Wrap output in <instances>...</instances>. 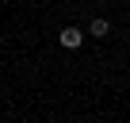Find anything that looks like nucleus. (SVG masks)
<instances>
[{"label": "nucleus", "mask_w": 130, "mask_h": 123, "mask_svg": "<svg viewBox=\"0 0 130 123\" xmlns=\"http://www.w3.org/2000/svg\"><path fill=\"white\" fill-rule=\"evenodd\" d=\"M80 39H84V35H80V27H65V31H61V46H65V50L80 46Z\"/></svg>", "instance_id": "obj_1"}, {"label": "nucleus", "mask_w": 130, "mask_h": 123, "mask_svg": "<svg viewBox=\"0 0 130 123\" xmlns=\"http://www.w3.org/2000/svg\"><path fill=\"white\" fill-rule=\"evenodd\" d=\"M88 35H96V39H107V35H111V23H107V19H92V23H88Z\"/></svg>", "instance_id": "obj_2"}]
</instances>
